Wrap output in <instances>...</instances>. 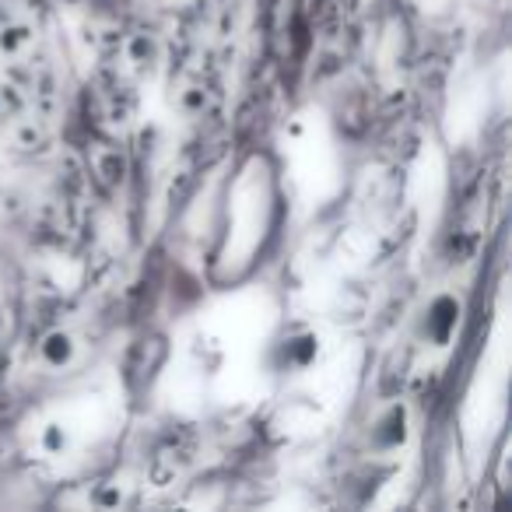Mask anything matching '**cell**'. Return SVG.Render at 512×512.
I'll return each mask as SVG.
<instances>
[{"instance_id": "6da1fadb", "label": "cell", "mask_w": 512, "mask_h": 512, "mask_svg": "<svg viewBox=\"0 0 512 512\" xmlns=\"http://www.w3.org/2000/svg\"><path fill=\"white\" fill-rule=\"evenodd\" d=\"M460 316H463L460 299L449 295V292H439L425 306V313H421L418 337L428 344V348H446V344L453 341L456 327H460Z\"/></svg>"}, {"instance_id": "7a4b0ae2", "label": "cell", "mask_w": 512, "mask_h": 512, "mask_svg": "<svg viewBox=\"0 0 512 512\" xmlns=\"http://www.w3.org/2000/svg\"><path fill=\"white\" fill-rule=\"evenodd\" d=\"M407 435H411V418H407L404 404H390L376 414V421L369 425V446L376 453H397L404 449Z\"/></svg>"}, {"instance_id": "5b68a950", "label": "cell", "mask_w": 512, "mask_h": 512, "mask_svg": "<svg viewBox=\"0 0 512 512\" xmlns=\"http://www.w3.org/2000/svg\"><path fill=\"white\" fill-rule=\"evenodd\" d=\"M67 446H71V432L64 425H46L43 428V449L53 456H64Z\"/></svg>"}, {"instance_id": "8992f818", "label": "cell", "mask_w": 512, "mask_h": 512, "mask_svg": "<svg viewBox=\"0 0 512 512\" xmlns=\"http://www.w3.org/2000/svg\"><path fill=\"white\" fill-rule=\"evenodd\" d=\"M25 43H29V36H25V29H4V32H0V50H4V53L22 50Z\"/></svg>"}, {"instance_id": "277c9868", "label": "cell", "mask_w": 512, "mask_h": 512, "mask_svg": "<svg viewBox=\"0 0 512 512\" xmlns=\"http://www.w3.org/2000/svg\"><path fill=\"white\" fill-rule=\"evenodd\" d=\"M316 351H320V341H316V334H309V330H299V334H292L281 344V358H285L288 369H306L316 358Z\"/></svg>"}, {"instance_id": "3957f363", "label": "cell", "mask_w": 512, "mask_h": 512, "mask_svg": "<svg viewBox=\"0 0 512 512\" xmlns=\"http://www.w3.org/2000/svg\"><path fill=\"white\" fill-rule=\"evenodd\" d=\"M78 355V341H74L67 330H50V334L39 341V358H43L50 369H67Z\"/></svg>"}]
</instances>
